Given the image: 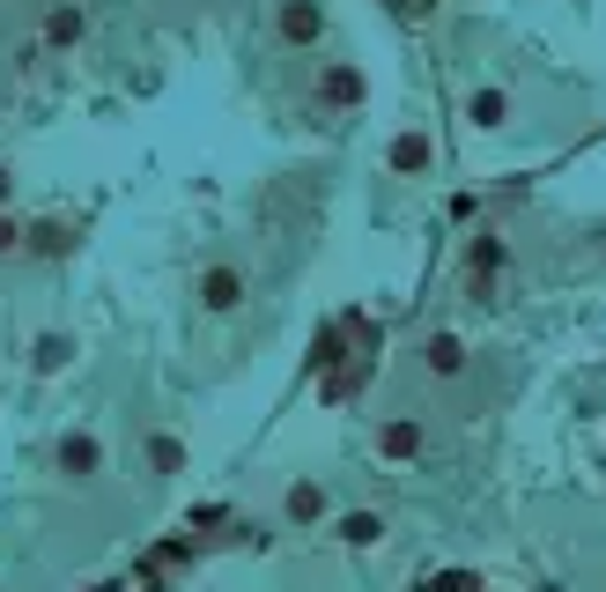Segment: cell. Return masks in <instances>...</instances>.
<instances>
[{"label": "cell", "instance_id": "12", "mask_svg": "<svg viewBox=\"0 0 606 592\" xmlns=\"http://www.w3.org/2000/svg\"><path fill=\"white\" fill-rule=\"evenodd\" d=\"M149 466H156V481L185 474V445H178V437H149Z\"/></svg>", "mask_w": 606, "mask_h": 592}, {"label": "cell", "instance_id": "4", "mask_svg": "<svg viewBox=\"0 0 606 592\" xmlns=\"http://www.w3.org/2000/svg\"><path fill=\"white\" fill-rule=\"evenodd\" d=\"M52 466H60L67 481H89V474H104V445H96L89 429H67L60 452H52Z\"/></svg>", "mask_w": 606, "mask_h": 592}, {"label": "cell", "instance_id": "14", "mask_svg": "<svg viewBox=\"0 0 606 592\" xmlns=\"http://www.w3.org/2000/svg\"><path fill=\"white\" fill-rule=\"evenodd\" d=\"M30 245H38V253H67V245H75V230H67V222H38V230H30Z\"/></svg>", "mask_w": 606, "mask_h": 592}, {"label": "cell", "instance_id": "16", "mask_svg": "<svg viewBox=\"0 0 606 592\" xmlns=\"http://www.w3.org/2000/svg\"><path fill=\"white\" fill-rule=\"evenodd\" d=\"M385 8H392V15H429L437 0H385Z\"/></svg>", "mask_w": 606, "mask_h": 592}, {"label": "cell", "instance_id": "15", "mask_svg": "<svg viewBox=\"0 0 606 592\" xmlns=\"http://www.w3.org/2000/svg\"><path fill=\"white\" fill-rule=\"evenodd\" d=\"M67 356H75V340H67V334H44L38 340V371H67Z\"/></svg>", "mask_w": 606, "mask_h": 592}, {"label": "cell", "instance_id": "9", "mask_svg": "<svg viewBox=\"0 0 606 592\" xmlns=\"http://www.w3.org/2000/svg\"><path fill=\"white\" fill-rule=\"evenodd\" d=\"M385 164H392V178H422V170L437 164V141H429L422 127H407L400 141H392V156H385Z\"/></svg>", "mask_w": 606, "mask_h": 592}, {"label": "cell", "instance_id": "19", "mask_svg": "<svg viewBox=\"0 0 606 592\" xmlns=\"http://www.w3.org/2000/svg\"><path fill=\"white\" fill-rule=\"evenodd\" d=\"M81 592H119V585H81Z\"/></svg>", "mask_w": 606, "mask_h": 592}, {"label": "cell", "instance_id": "20", "mask_svg": "<svg viewBox=\"0 0 606 592\" xmlns=\"http://www.w3.org/2000/svg\"><path fill=\"white\" fill-rule=\"evenodd\" d=\"M599 592H606V578H599Z\"/></svg>", "mask_w": 606, "mask_h": 592}, {"label": "cell", "instance_id": "8", "mask_svg": "<svg viewBox=\"0 0 606 592\" xmlns=\"http://www.w3.org/2000/svg\"><path fill=\"white\" fill-rule=\"evenodd\" d=\"M466 363H474V356H466V340L459 334H429L422 340V371H429V378H466Z\"/></svg>", "mask_w": 606, "mask_h": 592}, {"label": "cell", "instance_id": "17", "mask_svg": "<svg viewBox=\"0 0 606 592\" xmlns=\"http://www.w3.org/2000/svg\"><path fill=\"white\" fill-rule=\"evenodd\" d=\"M15 245H23V230H15V222L0 215V253H15Z\"/></svg>", "mask_w": 606, "mask_h": 592}, {"label": "cell", "instance_id": "18", "mask_svg": "<svg viewBox=\"0 0 606 592\" xmlns=\"http://www.w3.org/2000/svg\"><path fill=\"white\" fill-rule=\"evenodd\" d=\"M0 201H8V164H0Z\"/></svg>", "mask_w": 606, "mask_h": 592}, {"label": "cell", "instance_id": "13", "mask_svg": "<svg viewBox=\"0 0 606 592\" xmlns=\"http://www.w3.org/2000/svg\"><path fill=\"white\" fill-rule=\"evenodd\" d=\"M81 38V8H52L44 15V44H75Z\"/></svg>", "mask_w": 606, "mask_h": 592}, {"label": "cell", "instance_id": "1", "mask_svg": "<svg viewBox=\"0 0 606 592\" xmlns=\"http://www.w3.org/2000/svg\"><path fill=\"white\" fill-rule=\"evenodd\" d=\"M503 274H511V245L488 230L481 245H474V259H466V296L474 304H503Z\"/></svg>", "mask_w": 606, "mask_h": 592}, {"label": "cell", "instance_id": "6", "mask_svg": "<svg viewBox=\"0 0 606 592\" xmlns=\"http://www.w3.org/2000/svg\"><path fill=\"white\" fill-rule=\"evenodd\" d=\"M422 452H429V429L414 423V415L377 423V460H422Z\"/></svg>", "mask_w": 606, "mask_h": 592}, {"label": "cell", "instance_id": "2", "mask_svg": "<svg viewBox=\"0 0 606 592\" xmlns=\"http://www.w3.org/2000/svg\"><path fill=\"white\" fill-rule=\"evenodd\" d=\"M244 296H252V282H244V267H237V259H215V267H201V311L230 319Z\"/></svg>", "mask_w": 606, "mask_h": 592}, {"label": "cell", "instance_id": "10", "mask_svg": "<svg viewBox=\"0 0 606 592\" xmlns=\"http://www.w3.org/2000/svg\"><path fill=\"white\" fill-rule=\"evenodd\" d=\"M319 96H325V104H333V112H356V104H363V75L333 60V67H325V75H319Z\"/></svg>", "mask_w": 606, "mask_h": 592}, {"label": "cell", "instance_id": "7", "mask_svg": "<svg viewBox=\"0 0 606 592\" xmlns=\"http://www.w3.org/2000/svg\"><path fill=\"white\" fill-rule=\"evenodd\" d=\"M511 112H518L511 89H495V82H481L474 96H466V127H481V133H503V127H511Z\"/></svg>", "mask_w": 606, "mask_h": 592}, {"label": "cell", "instance_id": "3", "mask_svg": "<svg viewBox=\"0 0 606 592\" xmlns=\"http://www.w3.org/2000/svg\"><path fill=\"white\" fill-rule=\"evenodd\" d=\"M325 511H333V497H325V481H319V474H296V481L282 489V518L296 526V533L325 526Z\"/></svg>", "mask_w": 606, "mask_h": 592}, {"label": "cell", "instance_id": "11", "mask_svg": "<svg viewBox=\"0 0 606 592\" xmlns=\"http://www.w3.org/2000/svg\"><path fill=\"white\" fill-rule=\"evenodd\" d=\"M333 533H340V549H377L385 541V511H348Z\"/></svg>", "mask_w": 606, "mask_h": 592}, {"label": "cell", "instance_id": "5", "mask_svg": "<svg viewBox=\"0 0 606 592\" xmlns=\"http://www.w3.org/2000/svg\"><path fill=\"white\" fill-rule=\"evenodd\" d=\"M274 30H282V44H319L325 38V8L319 0H282V8H274Z\"/></svg>", "mask_w": 606, "mask_h": 592}]
</instances>
